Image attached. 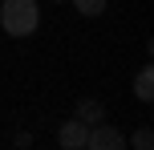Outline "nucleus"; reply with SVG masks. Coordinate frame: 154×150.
Instances as JSON below:
<instances>
[{"instance_id": "nucleus-3", "label": "nucleus", "mask_w": 154, "mask_h": 150, "mask_svg": "<svg viewBox=\"0 0 154 150\" xmlns=\"http://www.w3.org/2000/svg\"><path fill=\"white\" fill-rule=\"evenodd\" d=\"M85 134H89V126H85L81 118H69L61 130H57V142L65 150H85Z\"/></svg>"}, {"instance_id": "nucleus-6", "label": "nucleus", "mask_w": 154, "mask_h": 150, "mask_svg": "<svg viewBox=\"0 0 154 150\" xmlns=\"http://www.w3.org/2000/svg\"><path fill=\"white\" fill-rule=\"evenodd\" d=\"M126 146H134V150H150V146H154V130H150V126H138L130 138H126Z\"/></svg>"}, {"instance_id": "nucleus-8", "label": "nucleus", "mask_w": 154, "mask_h": 150, "mask_svg": "<svg viewBox=\"0 0 154 150\" xmlns=\"http://www.w3.org/2000/svg\"><path fill=\"white\" fill-rule=\"evenodd\" d=\"M53 4H61V0H53Z\"/></svg>"}, {"instance_id": "nucleus-1", "label": "nucleus", "mask_w": 154, "mask_h": 150, "mask_svg": "<svg viewBox=\"0 0 154 150\" xmlns=\"http://www.w3.org/2000/svg\"><path fill=\"white\" fill-rule=\"evenodd\" d=\"M0 29L8 37H32L41 29V4L37 0H0Z\"/></svg>"}, {"instance_id": "nucleus-5", "label": "nucleus", "mask_w": 154, "mask_h": 150, "mask_svg": "<svg viewBox=\"0 0 154 150\" xmlns=\"http://www.w3.org/2000/svg\"><path fill=\"white\" fill-rule=\"evenodd\" d=\"M134 97H138V102H150L154 97V69L150 65H142L138 77H134Z\"/></svg>"}, {"instance_id": "nucleus-7", "label": "nucleus", "mask_w": 154, "mask_h": 150, "mask_svg": "<svg viewBox=\"0 0 154 150\" xmlns=\"http://www.w3.org/2000/svg\"><path fill=\"white\" fill-rule=\"evenodd\" d=\"M106 4H109V0H73V8H77L81 16H101Z\"/></svg>"}, {"instance_id": "nucleus-4", "label": "nucleus", "mask_w": 154, "mask_h": 150, "mask_svg": "<svg viewBox=\"0 0 154 150\" xmlns=\"http://www.w3.org/2000/svg\"><path fill=\"white\" fill-rule=\"evenodd\" d=\"M73 118H81L85 126H97V122H106V106L97 102V97H81L73 110Z\"/></svg>"}, {"instance_id": "nucleus-2", "label": "nucleus", "mask_w": 154, "mask_h": 150, "mask_svg": "<svg viewBox=\"0 0 154 150\" xmlns=\"http://www.w3.org/2000/svg\"><path fill=\"white\" fill-rule=\"evenodd\" d=\"M85 150H126V134L118 126H109V122H97L85 134Z\"/></svg>"}]
</instances>
